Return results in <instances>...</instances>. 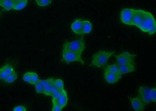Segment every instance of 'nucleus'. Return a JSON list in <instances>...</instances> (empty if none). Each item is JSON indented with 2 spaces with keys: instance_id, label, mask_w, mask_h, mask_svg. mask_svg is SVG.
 I'll use <instances>...</instances> for the list:
<instances>
[{
  "instance_id": "1",
  "label": "nucleus",
  "mask_w": 156,
  "mask_h": 111,
  "mask_svg": "<svg viewBox=\"0 0 156 111\" xmlns=\"http://www.w3.org/2000/svg\"><path fill=\"white\" fill-rule=\"evenodd\" d=\"M144 32L148 33L150 35L156 31V23L154 16L150 12L144 11V17L141 24L138 27Z\"/></svg>"
},
{
  "instance_id": "2",
  "label": "nucleus",
  "mask_w": 156,
  "mask_h": 111,
  "mask_svg": "<svg viewBox=\"0 0 156 111\" xmlns=\"http://www.w3.org/2000/svg\"><path fill=\"white\" fill-rule=\"evenodd\" d=\"M114 52L100 51L93 55L91 65L97 68H102L107 63L108 59L114 54Z\"/></svg>"
},
{
  "instance_id": "3",
  "label": "nucleus",
  "mask_w": 156,
  "mask_h": 111,
  "mask_svg": "<svg viewBox=\"0 0 156 111\" xmlns=\"http://www.w3.org/2000/svg\"><path fill=\"white\" fill-rule=\"evenodd\" d=\"M85 48L84 40L83 38L75 40L72 42L68 41L64 44L63 49L81 54Z\"/></svg>"
},
{
  "instance_id": "4",
  "label": "nucleus",
  "mask_w": 156,
  "mask_h": 111,
  "mask_svg": "<svg viewBox=\"0 0 156 111\" xmlns=\"http://www.w3.org/2000/svg\"><path fill=\"white\" fill-rule=\"evenodd\" d=\"M62 61L66 63L75 61L80 62L82 64H84V62L81 58V54L79 53L63 49L62 52Z\"/></svg>"
},
{
  "instance_id": "5",
  "label": "nucleus",
  "mask_w": 156,
  "mask_h": 111,
  "mask_svg": "<svg viewBox=\"0 0 156 111\" xmlns=\"http://www.w3.org/2000/svg\"><path fill=\"white\" fill-rule=\"evenodd\" d=\"M136 55L130 54L129 52H125L115 56L118 65L135 64V59Z\"/></svg>"
},
{
  "instance_id": "6",
  "label": "nucleus",
  "mask_w": 156,
  "mask_h": 111,
  "mask_svg": "<svg viewBox=\"0 0 156 111\" xmlns=\"http://www.w3.org/2000/svg\"><path fill=\"white\" fill-rule=\"evenodd\" d=\"M151 88L146 86H140L138 89V96L145 105H146L151 103V100L150 96Z\"/></svg>"
},
{
  "instance_id": "7",
  "label": "nucleus",
  "mask_w": 156,
  "mask_h": 111,
  "mask_svg": "<svg viewBox=\"0 0 156 111\" xmlns=\"http://www.w3.org/2000/svg\"><path fill=\"white\" fill-rule=\"evenodd\" d=\"M134 9L124 8L120 12V20L124 24L132 26V17Z\"/></svg>"
},
{
  "instance_id": "8",
  "label": "nucleus",
  "mask_w": 156,
  "mask_h": 111,
  "mask_svg": "<svg viewBox=\"0 0 156 111\" xmlns=\"http://www.w3.org/2000/svg\"><path fill=\"white\" fill-rule=\"evenodd\" d=\"M144 11L142 9H135L133 10L132 17V26L138 27L141 24L144 17Z\"/></svg>"
},
{
  "instance_id": "9",
  "label": "nucleus",
  "mask_w": 156,
  "mask_h": 111,
  "mask_svg": "<svg viewBox=\"0 0 156 111\" xmlns=\"http://www.w3.org/2000/svg\"><path fill=\"white\" fill-rule=\"evenodd\" d=\"M55 79L50 78L47 80H40L39 82L44 87V94L51 96V87L54 85V81Z\"/></svg>"
},
{
  "instance_id": "10",
  "label": "nucleus",
  "mask_w": 156,
  "mask_h": 111,
  "mask_svg": "<svg viewBox=\"0 0 156 111\" xmlns=\"http://www.w3.org/2000/svg\"><path fill=\"white\" fill-rule=\"evenodd\" d=\"M15 71L10 65L6 64L0 68V80H4L8 75Z\"/></svg>"
},
{
  "instance_id": "11",
  "label": "nucleus",
  "mask_w": 156,
  "mask_h": 111,
  "mask_svg": "<svg viewBox=\"0 0 156 111\" xmlns=\"http://www.w3.org/2000/svg\"><path fill=\"white\" fill-rule=\"evenodd\" d=\"M104 77L105 81L108 84H115L119 81L122 78V75H116L110 73L108 71H104Z\"/></svg>"
},
{
  "instance_id": "12",
  "label": "nucleus",
  "mask_w": 156,
  "mask_h": 111,
  "mask_svg": "<svg viewBox=\"0 0 156 111\" xmlns=\"http://www.w3.org/2000/svg\"><path fill=\"white\" fill-rule=\"evenodd\" d=\"M129 98L131 101L132 106L135 110L136 111L144 110L145 105L138 96L134 98H131L129 97Z\"/></svg>"
},
{
  "instance_id": "13",
  "label": "nucleus",
  "mask_w": 156,
  "mask_h": 111,
  "mask_svg": "<svg viewBox=\"0 0 156 111\" xmlns=\"http://www.w3.org/2000/svg\"><path fill=\"white\" fill-rule=\"evenodd\" d=\"M71 28L73 31L78 35L83 34L82 33V20L77 19L72 23Z\"/></svg>"
},
{
  "instance_id": "14",
  "label": "nucleus",
  "mask_w": 156,
  "mask_h": 111,
  "mask_svg": "<svg viewBox=\"0 0 156 111\" xmlns=\"http://www.w3.org/2000/svg\"><path fill=\"white\" fill-rule=\"evenodd\" d=\"M119 68L121 74L122 75L134 71L136 70L135 64L119 65Z\"/></svg>"
},
{
  "instance_id": "15",
  "label": "nucleus",
  "mask_w": 156,
  "mask_h": 111,
  "mask_svg": "<svg viewBox=\"0 0 156 111\" xmlns=\"http://www.w3.org/2000/svg\"><path fill=\"white\" fill-rule=\"evenodd\" d=\"M68 98L66 91L64 90L61 96L57 100V102L58 105L63 108L66 106L67 104Z\"/></svg>"
},
{
  "instance_id": "16",
  "label": "nucleus",
  "mask_w": 156,
  "mask_h": 111,
  "mask_svg": "<svg viewBox=\"0 0 156 111\" xmlns=\"http://www.w3.org/2000/svg\"><path fill=\"white\" fill-rule=\"evenodd\" d=\"M14 2L12 0H0V6L5 10L9 11L13 8Z\"/></svg>"
},
{
  "instance_id": "17",
  "label": "nucleus",
  "mask_w": 156,
  "mask_h": 111,
  "mask_svg": "<svg viewBox=\"0 0 156 111\" xmlns=\"http://www.w3.org/2000/svg\"><path fill=\"white\" fill-rule=\"evenodd\" d=\"M92 25L90 21L82 20V33L83 34H89L92 30Z\"/></svg>"
},
{
  "instance_id": "18",
  "label": "nucleus",
  "mask_w": 156,
  "mask_h": 111,
  "mask_svg": "<svg viewBox=\"0 0 156 111\" xmlns=\"http://www.w3.org/2000/svg\"><path fill=\"white\" fill-rule=\"evenodd\" d=\"M105 71L115 74L121 75L119 69V65L117 62L114 64L108 65L105 68Z\"/></svg>"
},
{
  "instance_id": "19",
  "label": "nucleus",
  "mask_w": 156,
  "mask_h": 111,
  "mask_svg": "<svg viewBox=\"0 0 156 111\" xmlns=\"http://www.w3.org/2000/svg\"><path fill=\"white\" fill-rule=\"evenodd\" d=\"M28 0H23L19 2H14L12 9L15 10H20L23 9L27 5Z\"/></svg>"
},
{
  "instance_id": "20",
  "label": "nucleus",
  "mask_w": 156,
  "mask_h": 111,
  "mask_svg": "<svg viewBox=\"0 0 156 111\" xmlns=\"http://www.w3.org/2000/svg\"><path fill=\"white\" fill-rule=\"evenodd\" d=\"M17 76L16 72L15 71L12 74L8 75L4 80V82L7 83H12L14 82L17 78Z\"/></svg>"
},
{
  "instance_id": "21",
  "label": "nucleus",
  "mask_w": 156,
  "mask_h": 111,
  "mask_svg": "<svg viewBox=\"0 0 156 111\" xmlns=\"http://www.w3.org/2000/svg\"><path fill=\"white\" fill-rule=\"evenodd\" d=\"M54 85L58 90L62 91L64 90V85L63 81L61 79H55Z\"/></svg>"
},
{
  "instance_id": "22",
  "label": "nucleus",
  "mask_w": 156,
  "mask_h": 111,
  "mask_svg": "<svg viewBox=\"0 0 156 111\" xmlns=\"http://www.w3.org/2000/svg\"><path fill=\"white\" fill-rule=\"evenodd\" d=\"M35 86L36 90L37 93L44 94V86L42 85L40 82H37V83L35 84Z\"/></svg>"
},
{
  "instance_id": "23",
  "label": "nucleus",
  "mask_w": 156,
  "mask_h": 111,
  "mask_svg": "<svg viewBox=\"0 0 156 111\" xmlns=\"http://www.w3.org/2000/svg\"><path fill=\"white\" fill-rule=\"evenodd\" d=\"M36 2L39 6L44 7L50 5L52 2V0H38Z\"/></svg>"
},
{
  "instance_id": "24",
  "label": "nucleus",
  "mask_w": 156,
  "mask_h": 111,
  "mask_svg": "<svg viewBox=\"0 0 156 111\" xmlns=\"http://www.w3.org/2000/svg\"><path fill=\"white\" fill-rule=\"evenodd\" d=\"M23 80L25 82L31 84V72H29L25 73L23 77Z\"/></svg>"
},
{
  "instance_id": "25",
  "label": "nucleus",
  "mask_w": 156,
  "mask_h": 111,
  "mask_svg": "<svg viewBox=\"0 0 156 111\" xmlns=\"http://www.w3.org/2000/svg\"><path fill=\"white\" fill-rule=\"evenodd\" d=\"M31 84L32 85H35L37 82L39 81L40 79L39 78L38 76L36 73L34 72H31Z\"/></svg>"
},
{
  "instance_id": "26",
  "label": "nucleus",
  "mask_w": 156,
  "mask_h": 111,
  "mask_svg": "<svg viewBox=\"0 0 156 111\" xmlns=\"http://www.w3.org/2000/svg\"><path fill=\"white\" fill-rule=\"evenodd\" d=\"M64 90L62 91H61V90H58L56 92L54 93L53 94H52L51 96L52 97V102L53 101H57V100L58 99V98H59V97L61 96V94H62V92Z\"/></svg>"
},
{
  "instance_id": "27",
  "label": "nucleus",
  "mask_w": 156,
  "mask_h": 111,
  "mask_svg": "<svg viewBox=\"0 0 156 111\" xmlns=\"http://www.w3.org/2000/svg\"><path fill=\"white\" fill-rule=\"evenodd\" d=\"M156 88H151L150 90V96L151 101L153 102H156Z\"/></svg>"
},
{
  "instance_id": "28",
  "label": "nucleus",
  "mask_w": 156,
  "mask_h": 111,
  "mask_svg": "<svg viewBox=\"0 0 156 111\" xmlns=\"http://www.w3.org/2000/svg\"><path fill=\"white\" fill-rule=\"evenodd\" d=\"M53 104V106L52 109V111H61L62 110V108H61L59 105H58L57 101H53L52 102Z\"/></svg>"
},
{
  "instance_id": "29",
  "label": "nucleus",
  "mask_w": 156,
  "mask_h": 111,
  "mask_svg": "<svg viewBox=\"0 0 156 111\" xmlns=\"http://www.w3.org/2000/svg\"><path fill=\"white\" fill-rule=\"evenodd\" d=\"M13 110L14 111H26L27 109L23 105H19V106L15 107Z\"/></svg>"
},
{
  "instance_id": "30",
  "label": "nucleus",
  "mask_w": 156,
  "mask_h": 111,
  "mask_svg": "<svg viewBox=\"0 0 156 111\" xmlns=\"http://www.w3.org/2000/svg\"><path fill=\"white\" fill-rule=\"evenodd\" d=\"M58 90H58V89L55 86H54V85L51 88V96L52 95V94L54 93H55V92H56L57 91H58Z\"/></svg>"
},
{
  "instance_id": "31",
  "label": "nucleus",
  "mask_w": 156,
  "mask_h": 111,
  "mask_svg": "<svg viewBox=\"0 0 156 111\" xmlns=\"http://www.w3.org/2000/svg\"><path fill=\"white\" fill-rule=\"evenodd\" d=\"M23 1V0H14V2H19Z\"/></svg>"
},
{
  "instance_id": "32",
  "label": "nucleus",
  "mask_w": 156,
  "mask_h": 111,
  "mask_svg": "<svg viewBox=\"0 0 156 111\" xmlns=\"http://www.w3.org/2000/svg\"><path fill=\"white\" fill-rule=\"evenodd\" d=\"M36 1H38V0H35Z\"/></svg>"
},
{
  "instance_id": "33",
  "label": "nucleus",
  "mask_w": 156,
  "mask_h": 111,
  "mask_svg": "<svg viewBox=\"0 0 156 111\" xmlns=\"http://www.w3.org/2000/svg\"><path fill=\"white\" fill-rule=\"evenodd\" d=\"M12 1H14V0H12Z\"/></svg>"
},
{
  "instance_id": "34",
  "label": "nucleus",
  "mask_w": 156,
  "mask_h": 111,
  "mask_svg": "<svg viewBox=\"0 0 156 111\" xmlns=\"http://www.w3.org/2000/svg\"><path fill=\"white\" fill-rule=\"evenodd\" d=\"M0 15H1V12H0Z\"/></svg>"
}]
</instances>
